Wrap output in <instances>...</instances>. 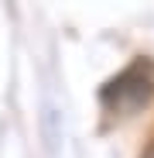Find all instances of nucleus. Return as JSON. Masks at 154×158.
I'll return each mask as SVG.
<instances>
[{
	"instance_id": "f03ea898",
	"label": "nucleus",
	"mask_w": 154,
	"mask_h": 158,
	"mask_svg": "<svg viewBox=\"0 0 154 158\" xmlns=\"http://www.w3.org/2000/svg\"><path fill=\"white\" fill-rule=\"evenodd\" d=\"M140 158H154V144H151V148H147V151H144Z\"/></svg>"
},
{
	"instance_id": "f257e3e1",
	"label": "nucleus",
	"mask_w": 154,
	"mask_h": 158,
	"mask_svg": "<svg viewBox=\"0 0 154 158\" xmlns=\"http://www.w3.org/2000/svg\"><path fill=\"white\" fill-rule=\"evenodd\" d=\"M151 96H154V69H151V62H134L113 83L103 86V103L113 114H134Z\"/></svg>"
}]
</instances>
